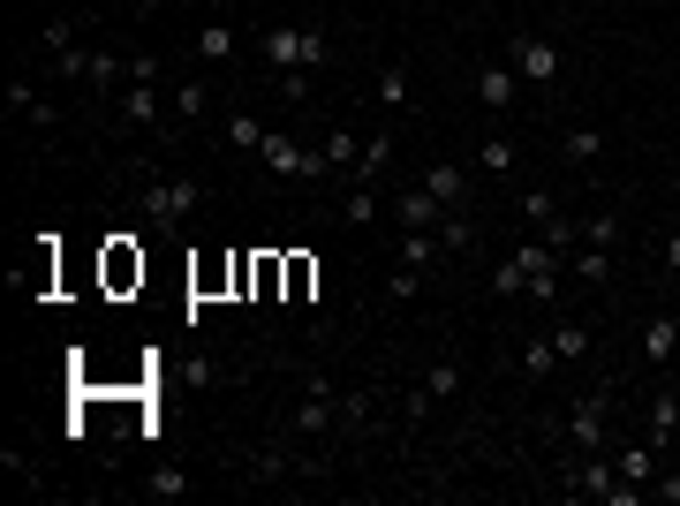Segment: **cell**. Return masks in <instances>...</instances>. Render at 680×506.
I'll return each mask as SVG.
<instances>
[{
    "instance_id": "1",
    "label": "cell",
    "mask_w": 680,
    "mask_h": 506,
    "mask_svg": "<svg viewBox=\"0 0 680 506\" xmlns=\"http://www.w3.org/2000/svg\"><path fill=\"white\" fill-rule=\"evenodd\" d=\"M257 61L265 69H280V76H296V69H326L333 61V45L318 23H272L265 39H257Z\"/></svg>"
},
{
    "instance_id": "2",
    "label": "cell",
    "mask_w": 680,
    "mask_h": 506,
    "mask_svg": "<svg viewBox=\"0 0 680 506\" xmlns=\"http://www.w3.org/2000/svg\"><path fill=\"white\" fill-rule=\"evenodd\" d=\"M136 205H144V219H152L159 235H182V219L205 205V182H197V174H167V182L144 174V182H136Z\"/></svg>"
},
{
    "instance_id": "3",
    "label": "cell",
    "mask_w": 680,
    "mask_h": 506,
    "mask_svg": "<svg viewBox=\"0 0 680 506\" xmlns=\"http://www.w3.org/2000/svg\"><path fill=\"white\" fill-rule=\"evenodd\" d=\"M559 492H567V499H597V506H636L642 499V484H628L612 454H583V462L559 476Z\"/></svg>"
},
{
    "instance_id": "4",
    "label": "cell",
    "mask_w": 680,
    "mask_h": 506,
    "mask_svg": "<svg viewBox=\"0 0 680 506\" xmlns=\"http://www.w3.org/2000/svg\"><path fill=\"white\" fill-rule=\"evenodd\" d=\"M567 438H575V454H612V401H605V393H583V401L567 409Z\"/></svg>"
},
{
    "instance_id": "5",
    "label": "cell",
    "mask_w": 680,
    "mask_h": 506,
    "mask_svg": "<svg viewBox=\"0 0 680 506\" xmlns=\"http://www.w3.org/2000/svg\"><path fill=\"white\" fill-rule=\"evenodd\" d=\"M507 61H514V76H522L529 91H553V84H559V45H553V39H537V31L507 39Z\"/></svg>"
},
{
    "instance_id": "6",
    "label": "cell",
    "mask_w": 680,
    "mask_h": 506,
    "mask_svg": "<svg viewBox=\"0 0 680 506\" xmlns=\"http://www.w3.org/2000/svg\"><path fill=\"white\" fill-rule=\"evenodd\" d=\"M522 257V272H529V302H559V250L545 235H529V242H514Z\"/></svg>"
},
{
    "instance_id": "7",
    "label": "cell",
    "mask_w": 680,
    "mask_h": 506,
    "mask_svg": "<svg viewBox=\"0 0 680 506\" xmlns=\"http://www.w3.org/2000/svg\"><path fill=\"white\" fill-rule=\"evenodd\" d=\"M522 76H514V61L507 53H499V61H484V69H476V99H484V106H492V114H507V106H522Z\"/></svg>"
},
{
    "instance_id": "8",
    "label": "cell",
    "mask_w": 680,
    "mask_h": 506,
    "mask_svg": "<svg viewBox=\"0 0 680 506\" xmlns=\"http://www.w3.org/2000/svg\"><path fill=\"white\" fill-rule=\"evenodd\" d=\"M333 423H340L333 385H326V379H310V385H302V409H296V431H302V438H326Z\"/></svg>"
},
{
    "instance_id": "9",
    "label": "cell",
    "mask_w": 680,
    "mask_h": 506,
    "mask_svg": "<svg viewBox=\"0 0 680 506\" xmlns=\"http://www.w3.org/2000/svg\"><path fill=\"white\" fill-rule=\"evenodd\" d=\"M302 159H310V144H296V128H272V136H265V152H257V167L280 174V182H296Z\"/></svg>"
},
{
    "instance_id": "10",
    "label": "cell",
    "mask_w": 680,
    "mask_h": 506,
    "mask_svg": "<svg viewBox=\"0 0 680 506\" xmlns=\"http://www.w3.org/2000/svg\"><path fill=\"white\" fill-rule=\"evenodd\" d=\"M122 122H136V128H159V122H167V99H159V84L128 76V84H122Z\"/></svg>"
},
{
    "instance_id": "11",
    "label": "cell",
    "mask_w": 680,
    "mask_h": 506,
    "mask_svg": "<svg viewBox=\"0 0 680 506\" xmlns=\"http://www.w3.org/2000/svg\"><path fill=\"white\" fill-rule=\"evenodd\" d=\"M673 355H680V318H673V310H658V318L642 326V363H650V371H666Z\"/></svg>"
},
{
    "instance_id": "12",
    "label": "cell",
    "mask_w": 680,
    "mask_h": 506,
    "mask_svg": "<svg viewBox=\"0 0 680 506\" xmlns=\"http://www.w3.org/2000/svg\"><path fill=\"white\" fill-rule=\"evenodd\" d=\"M393 219H401V227H439V219H446V205L431 197L424 182H409V189L393 197Z\"/></svg>"
},
{
    "instance_id": "13",
    "label": "cell",
    "mask_w": 680,
    "mask_h": 506,
    "mask_svg": "<svg viewBox=\"0 0 680 506\" xmlns=\"http://www.w3.org/2000/svg\"><path fill=\"white\" fill-rule=\"evenodd\" d=\"M454 393H462V363H446V355H439V363L424 371V385H416V401H409V409L424 416L431 401H454Z\"/></svg>"
},
{
    "instance_id": "14",
    "label": "cell",
    "mask_w": 680,
    "mask_h": 506,
    "mask_svg": "<svg viewBox=\"0 0 680 506\" xmlns=\"http://www.w3.org/2000/svg\"><path fill=\"white\" fill-rule=\"evenodd\" d=\"M439 250H446V242H439V227H401V242H393V257H401V265H416V272H431Z\"/></svg>"
},
{
    "instance_id": "15",
    "label": "cell",
    "mask_w": 680,
    "mask_h": 506,
    "mask_svg": "<svg viewBox=\"0 0 680 506\" xmlns=\"http://www.w3.org/2000/svg\"><path fill=\"white\" fill-rule=\"evenodd\" d=\"M416 99V76H409V61H379V106L385 114H401Z\"/></svg>"
},
{
    "instance_id": "16",
    "label": "cell",
    "mask_w": 680,
    "mask_h": 506,
    "mask_svg": "<svg viewBox=\"0 0 680 506\" xmlns=\"http://www.w3.org/2000/svg\"><path fill=\"white\" fill-rule=\"evenodd\" d=\"M8 114H23V122H61V114H53V106H45L39 99V84H31V76H8Z\"/></svg>"
},
{
    "instance_id": "17",
    "label": "cell",
    "mask_w": 680,
    "mask_h": 506,
    "mask_svg": "<svg viewBox=\"0 0 680 506\" xmlns=\"http://www.w3.org/2000/svg\"><path fill=\"white\" fill-rule=\"evenodd\" d=\"M265 136H272V128L250 122V114H227V122H219V144H227V152H243V159H250V152H265Z\"/></svg>"
},
{
    "instance_id": "18",
    "label": "cell",
    "mask_w": 680,
    "mask_h": 506,
    "mask_svg": "<svg viewBox=\"0 0 680 506\" xmlns=\"http://www.w3.org/2000/svg\"><path fill=\"white\" fill-rule=\"evenodd\" d=\"M393 167V136H363V152H356V167H348V182H379V174Z\"/></svg>"
},
{
    "instance_id": "19",
    "label": "cell",
    "mask_w": 680,
    "mask_h": 506,
    "mask_svg": "<svg viewBox=\"0 0 680 506\" xmlns=\"http://www.w3.org/2000/svg\"><path fill=\"white\" fill-rule=\"evenodd\" d=\"M559 152H567L575 167H597V159H605V128L575 122V128H567V136H559Z\"/></svg>"
},
{
    "instance_id": "20",
    "label": "cell",
    "mask_w": 680,
    "mask_h": 506,
    "mask_svg": "<svg viewBox=\"0 0 680 506\" xmlns=\"http://www.w3.org/2000/svg\"><path fill=\"white\" fill-rule=\"evenodd\" d=\"M424 189H431V197H439L446 211H462V205H468V174H462V167H431V174H424Z\"/></svg>"
},
{
    "instance_id": "21",
    "label": "cell",
    "mask_w": 680,
    "mask_h": 506,
    "mask_svg": "<svg viewBox=\"0 0 680 506\" xmlns=\"http://www.w3.org/2000/svg\"><path fill=\"white\" fill-rule=\"evenodd\" d=\"M590 326H583V318H559L553 326V348H559V363H583V355H590Z\"/></svg>"
},
{
    "instance_id": "22",
    "label": "cell",
    "mask_w": 680,
    "mask_h": 506,
    "mask_svg": "<svg viewBox=\"0 0 680 506\" xmlns=\"http://www.w3.org/2000/svg\"><path fill=\"white\" fill-rule=\"evenodd\" d=\"M553 371H559V348H553V333L522 340V379H553Z\"/></svg>"
},
{
    "instance_id": "23",
    "label": "cell",
    "mask_w": 680,
    "mask_h": 506,
    "mask_svg": "<svg viewBox=\"0 0 680 506\" xmlns=\"http://www.w3.org/2000/svg\"><path fill=\"white\" fill-rule=\"evenodd\" d=\"M476 167H484V174H514V167H522L514 136H484V144H476Z\"/></svg>"
},
{
    "instance_id": "24",
    "label": "cell",
    "mask_w": 680,
    "mask_h": 506,
    "mask_svg": "<svg viewBox=\"0 0 680 506\" xmlns=\"http://www.w3.org/2000/svg\"><path fill=\"white\" fill-rule=\"evenodd\" d=\"M91 91H122L128 84V53H91Z\"/></svg>"
},
{
    "instance_id": "25",
    "label": "cell",
    "mask_w": 680,
    "mask_h": 506,
    "mask_svg": "<svg viewBox=\"0 0 680 506\" xmlns=\"http://www.w3.org/2000/svg\"><path fill=\"white\" fill-rule=\"evenodd\" d=\"M174 114H182V122H197V114H205V106H213V91H205V76H182V84H174V99H167Z\"/></svg>"
},
{
    "instance_id": "26",
    "label": "cell",
    "mask_w": 680,
    "mask_h": 506,
    "mask_svg": "<svg viewBox=\"0 0 680 506\" xmlns=\"http://www.w3.org/2000/svg\"><path fill=\"white\" fill-rule=\"evenodd\" d=\"M340 219H348V227H371V219H379V189H371V182H356V189L340 197Z\"/></svg>"
},
{
    "instance_id": "27",
    "label": "cell",
    "mask_w": 680,
    "mask_h": 506,
    "mask_svg": "<svg viewBox=\"0 0 680 506\" xmlns=\"http://www.w3.org/2000/svg\"><path fill=\"white\" fill-rule=\"evenodd\" d=\"M439 242H446V257H462L468 242H476V219H468V205H462V211H446V219H439Z\"/></svg>"
},
{
    "instance_id": "28",
    "label": "cell",
    "mask_w": 680,
    "mask_h": 506,
    "mask_svg": "<svg viewBox=\"0 0 680 506\" xmlns=\"http://www.w3.org/2000/svg\"><path fill=\"white\" fill-rule=\"evenodd\" d=\"M612 462H620V476H628V484H650V476H658V446H620Z\"/></svg>"
},
{
    "instance_id": "29",
    "label": "cell",
    "mask_w": 680,
    "mask_h": 506,
    "mask_svg": "<svg viewBox=\"0 0 680 506\" xmlns=\"http://www.w3.org/2000/svg\"><path fill=\"white\" fill-rule=\"evenodd\" d=\"M575 272H583V288H605V272H612V250H597V242H575Z\"/></svg>"
},
{
    "instance_id": "30",
    "label": "cell",
    "mask_w": 680,
    "mask_h": 506,
    "mask_svg": "<svg viewBox=\"0 0 680 506\" xmlns=\"http://www.w3.org/2000/svg\"><path fill=\"white\" fill-rule=\"evenodd\" d=\"M673 431H680V401H673V393H658V401H650V446H666Z\"/></svg>"
},
{
    "instance_id": "31",
    "label": "cell",
    "mask_w": 680,
    "mask_h": 506,
    "mask_svg": "<svg viewBox=\"0 0 680 506\" xmlns=\"http://www.w3.org/2000/svg\"><path fill=\"white\" fill-rule=\"evenodd\" d=\"M235 53V23H205L197 31V61H227Z\"/></svg>"
},
{
    "instance_id": "32",
    "label": "cell",
    "mask_w": 680,
    "mask_h": 506,
    "mask_svg": "<svg viewBox=\"0 0 680 506\" xmlns=\"http://www.w3.org/2000/svg\"><path fill=\"white\" fill-rule=\"evenodd\" d=\"M144 492H152V499H189L197 484H189L182 468H152V476H144Z\"/></svg>"
},
{
    "instance_id": "33",
    "label": "cell",
    "mask_w": 680,
    "mask_h": 506,
    "mask_svg": "<svg viewBox=\"0 0 680 506\" xmlns=\"http://www.w3.org/2000/svg\"><path fill=\"white\" fill-rule=\"evenodd\" d=\"M492 296H529V272H522V257H499V272H492Z\"/></svg>"
},
{
    "instance_id": "34",
    "label": "cell",
    "mask_w": 680,
    "mask_h": 506,
    "mask_svg": "<svg viewBox=\"0 0 680 506\" xmlns=\"http://www.w3.org/2000/svg\"><path fill=\"white\" fill-rule=\"evenodd\" d=\"M39 45H45V53H76V23H69V16H45Z\"/></svg>"
},
{
    "instance_id": "35",
    "label": "cell",
    "mask_w": 680,
    "mask_h": 506,
    "mask_svg": "<svg viewBox=\"0 0 680 506\" xmlns=\"http://www.w3.org/2000/svg\"><path fill=\"white\" fill-rule=\"evenodd\" d=\"M356 152H363V136H356V128H333V136H326V159H333V174L356 167Z\"/></svg>"
},
{
    "instance_id": "36",
    "label": "cell",
    "mask_w": 680,
    "mask_h": 506,
    "mask_svg": "<svg viewBox=\"0 0 680 506\" xmlns=\"http://www.w3.org/2000/svg\"><path fill=\"white\" fill-rule=\"evenodd\" d=\"M583 242L612 250V242H620V211H590V219H583Z\"/></svg>"
},
{
    "instance_id": "37",
    "label": "cell",
    "mask_w": 680,
    "mask_h": 506,
    "mask_svg": "<svg viewBox=\"0 0 680 506\" xmlns=\"http://www.w3.org/2000/svg\"><path fill=\"white\" fill-rule=\"evenodd\" d=\"M537 235H545L553 250H575V242H583V219H567V211H553V219H545Z\"/></svg>"
},
{
    "instance_id": "38",
    "label": "cell",
    "mask_w": 680,
    "mask_h": 506,
    "mask_svg": "<svg viewBox=\"0 0 680 506\" xmlns=\"http://www.w3.org/2000/svg\"><path fill=\"white\" fill-rule=\"evenodd\" d=\"M250 476H257V484H272V476H288V454H280V446H257V454H250Z\"/></svg>"
},
{
    "instance_id": "39",
    "label": "cell",
    "mask_w": 680,
    "mask_h": 506,
    "mask_svg": "<svg viewBox=\"0 0 680 506\" xmlns=\"http://www.w3.org/2000/svg\"><path fill=\"white\" fill-rule=\"evenodd\" d=\"M553 189H522V219H529V227H545V219H553Z\"/></svg>"
},
{
    "instance_id": "40",
    "label": "cell",
    "mask_w": 680,
    "mask_h": 506,
    "mask_svg": "<svg viewBox=\"0 0 680 506\" xmlns=\"http://www.w3.org/2000/svg\"><path fill=\"white\" fill-rule=\"evenodd\" d=\"M416 288H424V272H416V265H393V280H385V296H393V302H409V296H416Z\"/></svg>"
},
{
    "instance_id": "41",
    "label": "cell",
    "mask_w": 680,
    "mask_h": 506,
    "mask_svg": "<svg viewBox=\"0 0 680 506\" xmlns=\"http://www.w3.org/2000/svg\"><path fill=\"white\" fill-rule=\"evenodd\" d=\"M658 257H666V272H680V235H673V242H666Z\"/></svg>"
},
{
    "instance_id": "42",
    "label": "cell",
    "mask_w": 680,
    "mask_h": 506,
    "mask_svg": "<svg viewBox=\"0 0 680 506\" xmlns=\"http://www.w3.org/2000/svg\"><path fill=\"white\" fill-rule=\"evenodd\" d=\"M128 8H144V16H152V8H167V0H128Z\"/></svg>"
}]
</instances>
